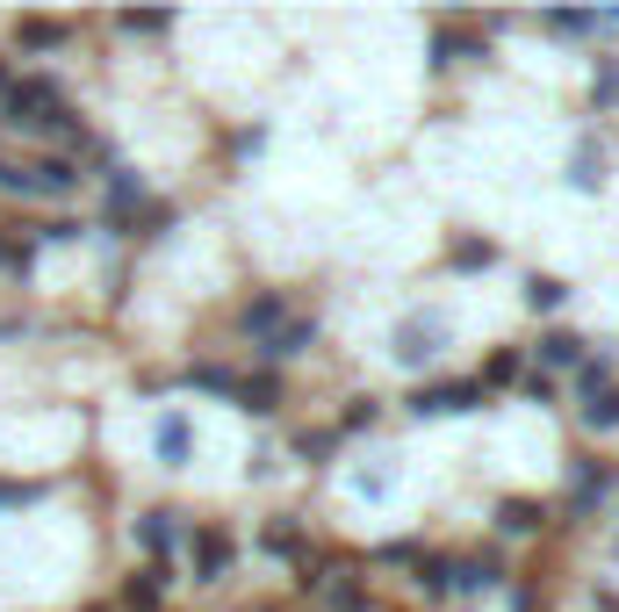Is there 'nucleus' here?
Wrapping results in <instances>:
<instances>
[{
    "instance_id": "f257e3e1",
    "label": "nucleus",
    "mask_w": 619,
    "mask_h": 612,
    "mask_svg": "<svg viewBox=\"0 0 619 612\" xmlns=\"http://www.w3.org/2000/svg\"><path fill=\"white\" fill-rule=\"evenodd\" d=\"M440 346H447V317L440 310H411L397 325V339H389V354L403 367H426V361H440Z\"/></svg>"
},
{
    "instance_id": "f03ea898",
    "label": "nucleus",
    "mask_w": 619,
    "mask_h": 612,
    "mask_svg": "<svg viewBox=\"0 0 619 612\" xmlns=\"http://www.w3.org/2000/svg\"><path fill=\"white\" fill-rule=\"evenodd\" d=\"M476 404H482V382H418V396H411L418 418H461Z\"/></svg>"
},
{
    "instance_id": "7ed1b4c3",
    "label": "nucleus",
    "mask_w": 619,
    "mask_h": 612,
    "mask_svg": "<svg viewBox=\"0 0 619 612\" xmlns=\"http://www.w3.org/2000/svg\"><path fill=\"white\" fill-rule=\"evenodd\" d=\"M606 497H612V468H606V462H577V476H569V504H562V512H569V519H591Z\"/></svg>"
},
{
    "instance_id": "20e7f679",
    "label": "nucleus",
    "mask_w": 619,
    "mask_h": 612,
    "mask_svg": "<svg viewBox=\"0 0 619 612\" xmlns=\"http://www.w3.org/2000/svg\"><path fill=\"white\" fill-rule=\"evenodd\" d=\"M188 555H194V576H202V584H217V576L231 570V533H194Z\"/></svg>"
},
{
    "instance_id": "39448f33",
    "label": "nucleus",
    "mask_w": 619,
    "mask_h": 612,
    "mask_svg": "<svg viewBox=\"0 0 619 612\" xmlns=\"http://www.w3.org/2000/svg\"><path fill=\"white\" fill-rule=\"evenodd\" d=\"M310 346H317V317H289L274 339H260V354L267 361H296V354H310Z\"/></svg>"
},
{
    "instance_id": "423d86ee",
    "label": "nucleus",
    "mask_w": 619,
    "mask_h": 612,
    "mask_svg": "<svg viewBox=\"0 0 619 612\" xmlns=\"http://www.w3.org/2000/svg\"><path fill=\"white\" fill-rule=\"evenodd\" d=\"M569 188H577V195H598V188H606V145H591V137H583V145L569 151Z\"/></svg>"
},
{
    "instance_id": "0eeeda50",
    "label": "nucleus",
    "mask_w": 619,
    "mask_h": 612,
    "mask_svg": "<svg viewBox=\"0 0 619 612\" xmlns=\"http://www.w3.org/2000/svg\"><path fill=\"white\" fill-rule=\"evenodd\" d=\"M238 325H246V339H274V332L289 325V303L281 296H252L246 310H238Z\"/></svg>"
},
{
    "instance_id": "6e6552de",
    "label": "nucleus",
    "mask_w": 619,
    "mask_h": 612,
    "mask_svg": "<svg viewBox=\"0 0 619 612\" xmlns=\"http://www.w3.org/2000/svg\"><path fill=\"white\" fill-rule=\"evenodd\" d=\"M188 447H194V425L188 418H180V411H166V418H159V462H188Z\"/></svg>"
},
{
    "instance_id": "1a4fd4ad",
    "label": "nucleus",
    "mask_w": 619,
    "mask_h": 612,
    "mask_svg": "<svg viewBox=\"0 0 619 612\" xmlns=\"http://www.w3.org/2000/svg\"><path fill=\"white\" fill-rule=\"evenodd\" d=\"M159 591H166V570L152 562V570H138V576L123 584V605H130V612H159Z\"/></svg>"
},
{
    "instance_id": "9d476101",
    "label": "nucleus",
    "mask_w": 619,
    "mask_h": 612,
    "mask_svg": "<svg viewBox=\"0 0 619 612\" xmlns=\"http://www.w3.org/2000/svg\"><path fill=\"white\" fill-rule=\"evenodd\" d=\"M548 367H583V339H577V332H548V339H540V375H548Z\"/></svg>"
},
{
    "instance_id": "9b49d317",
    "label": "nucleus",
    "mask_w": 619,
    "mask_h": 612,
    "mask_svg": "<svg viewBox=\"0 0 619 612\" xmlns=\"http://www.w3.org/2000/svg\"><path fill=\"white\" fill-rule=\"evenodd\" d=\"M260 547H267V555H289V562H303V570H310V547H303V533H296L289 519H274V526L260 533Z\"/></svg>"
},
{
    "instance_id": "f8f14e48",
    "label": "nucleus",
    "mask_w": 619,
    "mask_h": 612,
    "mask_svg": "<svg viewBox=\"0 0 619 612\" xmlns=\"http://www.w3.org/2000/svg\"><path fill=\"white\" fill-rule=\"evenodd\" d=\"M583 425H591V433H619V389H591V396H583Z\"/></svg>"
},
{
    "instance_id": "ddd939ff",
    "label": "nucleus",
    "mask_w": 619,
    "mask_h": 612,
    "mask_svg": "<svg viewBox=\"0 0 619 612\" xmlns=\"http://www.w3.org/2000/svg\"><path fill=\"white\" fill-rule=\"evenodd\" d=\"M497 555H468V562H455V591H490L497 584Z\"/></svg>"
},
{
    "instance_id": "4468645a",
    "label": "nucleus",
    "mask_w": 619,
    "mask_h": 612,
    "mask_svg": "<svg viewBox=\"0 0 619 612\" xmlns=\"http://www.w3.org/2000/svg\"><path fill=\"white\" fill-rule=\"evenodd\" d=\"M274 396H281V382H274V375L238 382V411H252V418H267V411H274Z\"/></svg>"
},
{
    "instance_id": "2eb2a0df",
    "label": "nucleus",
    "mask_w": 619,
    "mask_h": 612,
    "mask_svg": "<svg viewBox=\"0 0 619 612\" xmlns=\"http://www.w3.org/2000/svg\"><path fill=\"white\" fill-rule=\"evenodd\" d=\"M540 519H548V512H540L533 497H505V504H497V526H505V533H533Z\"/></svg>"
},
{
    "instance_id": "dca6fc26",
    "label": "nucleus",
    "mask_w": 619,
    "mask_h": 612,
    "mask_svg": "<svg viewBox=\"0 0 619 612\" xmlns=\"http://www.w3.org/2000/svg\"><path fill=\"white\" fill-rule=\"evenodd\" d=\"M317 584H325L331 612H368V584H353V576H317Z\"/></svg>"
},
{
    "instance_id": "f3484780",
    "label": "nucleus",
    "mask_w": 619,
    "mask_h": 612,
    "mask_svg": "<svg viewBox=\"0 0 619 612\" xmlns=\"http://www.w3.org/2000/svg\"><path fill=\"white\" fill-rule=\"evenodd\" d=\"M188 389H202V396H238V375H231V367H217V361H202V367H188Z\"/></svg>"
},
{
    "instance_id": "a211bd4d",
    "label": "nucleus",
    "mask_w": 619,
    "mask_h": 612,
    "mask_svg": "<svg viewBox=\"0 0 619 612\" xmlns=\"http://www.w3.org/2000/svg\"><path fill=\"white\" fill-rule=\"evenodd\" d=\"M569 288L555 282V274H526V310H562Z\"/></svg>"
},
{
    "instance_id": "6ab92c4d",
    "label": "nucleus",
    "mask_w": 619,
    "mask_h": 612,
    "mask_svg": "<svg viewBox=\"0 0 619 612\" xmlns=\"http://www.w3.org/2000/svg\"><path fill=\"white\" fill-rule=\"evenodd\" d=\"M166 519H173V512H144L138 519V547H144V555H166V547H173V526H166Z\"/></svg>"
},
{
    "instance_id": "aec40b11",
    "label": "nucleus",
    "mask_w": 619,
    "mask_h": 612,
    "mask_svg": "<svg viewBox=\"0 0 619 612\" xmlns=\"http://www.w3.org/2000/svg\"><path fill=\"white\" fill-rule=\"evenodd\" d=\"M14 43H22V51H58V43H66V22H22Z\"/></svg>"
},
{
    "instance_id": "412c9836",
    "label": "nucleus",
    "mask_w": 619,
    "mask_h": 612,
    "mask_svg": "<svg viewBox=\"0 0 619 612\" xmlns=\"http://www.w3.org/2000/svg\"><path fill=\"white\" fill-rule=\"evenodd\" d=\"M591 101L598 109H619V58H606V66L591 72Z\"/></svg>"
},
{
    "instance_id": "4be33fe9",
    "label": "nucleus",
    "mask_w": 619,
    "mask_h": 612,
    "mask_svg": "<svg viewBox=\"0 0 619 612\" xmlns=\"http://www.w3.org/2000/svg\"><path fill=\"white\" fill-rule=\"evenodd\" d=\"M455 267H497V245L490 238H455Z\"/></svg>"
},
{
    "instance_id": "5701e85b",
    "label": "nucleus",
    "mask_w": 619,
    "mask_h": 612,
    "mask_svg": "<svg viewBox=\"0 0 619 612\" xmlns=\"http://www.w3.org/2000/svg\"><path fill=\"white\" fill-rule=\"evenodd\" d=\"M455 58H461V37H455V29H440V37H432V58H426V66H432V72H447Z\"/></svg>"
},
{
    "instance_id": "b1692460",
    "label": "nucleus",
    "mask_w": 619,
    "mask_h": 612,
    "mask_svg": "<svg viewBox=\"0 0 619 612\" xmlns=\"http://www.w3.org/2000/svg\"><path fill=\"white\" fill-rule=\"evenodd\" d=\"M548 29H555V37H591L598 14H548Z\"/></svg>"
},
{
    "instance_id": "393cba45",
    "label": "nucleus",
    "mask_w": 619,
    "mask_h": 612,
    "mask_svg": "<svg viewBox=\"0 0 619 612\" xmlns=\"http://www.w3.org/2000/svg\"><path fill=\"white\" fill-rule=\"evenodd\" d=\"M368 425H375V396H360V404L339 418V433H368Z\"/></svg>"
},
{
    "instance_id": "a878e982",
    "label": "nucleus",
    "mask_w": 619,
    "mask_h": 612,
    "mask_svg": "<svg viewBox=\"0 0 619 612\" xmlns=\"http://www.w3.org/2000/svg\"><path fill=\"white\" fill-rule=\"evenodd\" d=\"M43 497V483H0V512H8V504H37Z\"/></svg>"
},
{
    "instance_id": "bb28decb",
    "label": "nucleus",
    "mask_w": 619,
    "mask_h": 612,
    "mask_svg": "<svg viewBox=\"0 0 619 612\" xmlns=\"http://www.w3.org/2000/svg\"><path fill=\"white\" fill-rule=\"evenodd\" d=\"M123 29H130V37H159L166 14H123Z\"/></svg>"
},
{
    "instance_id": "cd10ccee",
    "label": "nucleus",
    "mask_w": 619,
    "mask_h": 612,
    "mask_svg": "<svg viewBox=\"0 0 619 612\" xmlns=\"http://www.w3.org/2000/svg\"><path fill=\"white\" fill-rule=\"evenodd\" d=\"M526 396H533V404H555V375H540V367H533V375H526Z\"/></svg>"
},
{
    "instance_id": "c85d7f7f",
    "label": "nucleus",
    "mask_w": 619,
    "mask_h": 612,
    "mask_svg": "<svg viewBox=\"0 0 619 612\" xmlns=\"http://www.w3.org/2000/svg\"><path fill=\"white\" fill-rule=\"evenodd\" d=\"M490 382H519V354H497L490 361Z\"/></svg>"
},
{
    "instance_id": "c756f323",
    "label": "nucleus",
    "mask_w": 619,
    "mask_h": 612,
    "mask_svg": "<svg viewBox=\"0 0 619 612\" xmlns=\"http://www.w3.org/2000/svg\"><path fill=\"white\" fill-rule=\"evenodd\" d=\"M0 267H29V245H8V238H0Z\"/></svg>"
},
{
    "instance_id": "7c9ffc66",
    "label": "nucleus",
    "mask_w": 619,
    "mask_h": 612,
    "mask_svg": "<svg viewBox=\"0 0 619 612\" xmlns=\"http://www.w3.org/2000/svg\"><path fill=\"white\" fill-rule=\"evenodd\" d=\"M94 612H101V605H94Z\"/></svg>"
}]
</instances>
